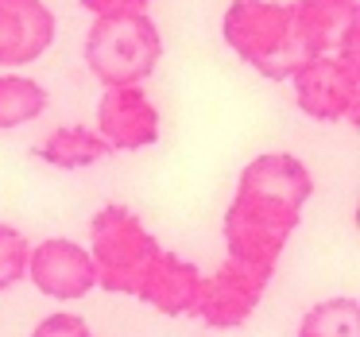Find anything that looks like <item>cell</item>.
<instances>
[{
    "label": "cell",
    "mask_w": 360,
    "mask_h": 337,
    "mask_svg": "<svg viewBox=\"0 0 360 337\" xmlns=\"http://www.w3.org/2000/svg\"><path fill=\"white\" fill-rule=\"evenodd\" d=\"M298 225H302L298 205L275 202V198L252 194V190H233V202H229L225 221H221V236H225L229 252L225 260L275 275Z\"/></svg>",
    "instance_id": "277c9868"
},
{
    "label": "cell",
    "mask_w": 360,
    "mask_h": 337,
    "mask_svg": "<svg viewBox=\"0 0 360 337\" xmlns=\"http://www.w3.org/2000/svg\"><path fill=\"white\" fill-rule=\"evenodd\" d=\"M89 74L105 89L143 86L163 58V32L148 12L136 16H94L82 47Z\"/></svg>",
    "instance_id": "7a4b0ae2"
},
{
    "label": "cell",
    "mask_w": 360,
    "mask_h": 337,
    "mask_svg": "<svg viewBox=\"0 0 360 337\" xmlns=\"http://www.w3.org/2000/svg\"><path fill=\"white\" fill-rule=\"evenodd\" d=\"M236 190H252V194H264V198H275V202L306 210V202L314 198V174L290 151H264L240 171Z\"/></svg>",
    "instance_id": "7c38bea8"
},
{
    "label": "cell",
    "mask_w": 360,
    "mask_h": 337,
    "mask_svg": "<svg viewBox=\"0 0 360 337\" xmlns=\"http://www.w3.org/2000/svg\"><path fill=\"white\" fill-rule=\"evenodd\" d=\"M221 39L240 63L271 82H287L302 63L290 27V4L279 0H233L221 16Z\"/></svg>",
    "instance_id": "3957f363"
},
{
    "label": "cell",
    "mask_w": 360,
    "mask_h": 337,
    "mask_svg": "<svg viewBox=\"0 0 360 337\" xmlns=\"http://www.w3.org/2000/svg\"><path fill=\"white\" fill-rule=\"evenodd\" d=\"M159 256H163V244L151 236V229L140 221L136 210L109 202L89 217V260H94L101 291L136 298L148 267Z\"/></svg>",
    "instance_id": "6da1fadb"
},
{
    "label": "cell",
    "mask_w": 360,
    "mask_h": 337,
    "mask_svg": "<svg viewBox=\"0 0 360 337\" xmlns=\"http://www.w3.org/2000/svg\"><path fill=\"white\" fill-rule=\"evenodd\" d=\"M295 105L318 125L356 120L360 105V63L356 58H306L290 74Z\"/></svg>",
    "instance_id": "5b68a950"
},
{
    "label": "cell",
    "mask_w": 360,
    "mask_h": 337,
    "mask_svg": "<svg viewBox=\"0 0 360 337\" xmlns=\"http://www.w3.org/2000/svg\"><path fill=\"white\" fill-rule=\"evenodd\" d=\"M27 279L39 295L58 298V303H78L89 291H97V272L89 248L70 236H51V241L32 244L27 256Z\"/></svg>",
    "instance_id": "ba28073f"
},
{
    "label": "cell",
    "mask_w": 360,
    "mask_h": 337,
    "mask_svg": "<svg viewBox=\"0 0 360 337\" xmlns=\"http://www.w3.org/2000/svg\"><path fill=\"white\" fill-rule=\"evenodd\" d=\"M32 337H94V329H89V322L78 318V314L55 310V314H47V318L35 322Z\"/></svg>",
    "instance_id": "e0dca14e"
},
{
    "label": "cell",
    "mask_w": 360,
    "mask_h": 337,
    "mask_svg": "<svg viewBox=\"0 0 360 337\" xmlns=\"http://www.w3.org/2000/svg\"><path fill=\"white\" fill-rule=\"evenodd\" d=\"M356 0H295L290 27L306 58H356Z\"/></svg>",
    "instance_id": "52a82bcc"
},
{
    "label": "cell",
    "mask_w": 360,
    "mask_h": 337,
    "mask_svg": "<svg viewBox=\"0 0 360 337\" xmlns=\"http://www.w3.org/2000/svg\"><path fill=\"white\" fill-rule=\"evenodd\" d=\"M82 8L94 16H136L151 8V0H82Z\"/></svg>",
    "instance_id": "ac0fdd59"
},
{
    "label": "cell",
    "mask_w": 360,
    "mask_h": 337,
    "mask_svg": "<svg viewBox=\"0 0 360 337\" xmlns=\"http://www.w3.org/2000/svg\"><path fill=\"white\" fill-rule=\"evenodd\" d=\"M198 287H202V267L194 260H182L179 252L163 248V256L148 267L136 298L167 318H194Z\"/></svg>",
    "instance_id": "8fae6325"
},
{
    "label": "cell",
    "mask_w": 360,
    "mask_h": 337,
    "mask_svg": "<svg viewBox=\"0 0 360 337\" xmlns=\"http://www.w3.org/2000/svg\"><path fill=\"white\" fill-rule=\"evenodd\" d=\"M35 155L58 171H86V167H97L101 159H109L112 151L89 125H66L47 132V140L35 148Z\"/></svg>",
    "instance_id": "4fadbf2b"
},
{
    "label": "cell",
    "mask_w": 360,
    "mask_h": 337,
    "mask_svg": "<svg viewBox=\"0 0 360 337\" xmlns=\"http://www.w3.org/2000/svg\"><path fill=\"white\" fill-rule=\"evenodd\" d=\"M58 16L47 0H0V70L32 66L51 51Z\"/></svg>",
    "instance_id": "30bf717a"
},
{
    "label": "cell",
    "mask_w": 360,
    "mask_h": 337,
    "mask_svg": "<svg viewBox=\"0 0 360 337\" xmlns=\"http://www.w3.org/2000/svg\"><path fill=\"white\" fill-rule=\"evenodd\" d=\"M94 132L109 144V151H143L159 140V109L143 86H112L97 101Z\"/></svg>",
    "instance_id": "9c48e42d"
},
{
    "label": "cell",
    "mask_w": 360,
    "mask_h": 337,
    "mask_svg": "<svg viewBox=\"0 0 360 337\" xmlns=\"http://www.w3.org/2000/svg\"><path fill=\"white\" fill-rule=\"evenodd\" d=\"M51 105V94L27 74H0V132L39 120Z\"/></svg>",
    "instance_id": "5bb4252c"
},
{
    "label": "cell",
    "mask_w": 360,
    "mask_h": 337,
    "mask_svg": "<svg viewBox=\"0 0 360 337\" xmlns=\"http://www.w3.org/2000/svg\"><path fill=\"white\" fill-rule=\"evenodd\" d=\"M271 283V275L244 267L236 260H225L213 275H202L194 303V318L210 329H236L256 314V306L264 303V291Z\"/></svg>",
    "instance_id": "8992f818"
},
{
    "label": "cell",
    "mask_w": 360,
    "mask_h": 337,
    "mask_svg": "<svg viewBox=\"0 0 360 337\" xmlns=\"http://www.w3.org/2000/svg\"><path fill=\"white\" fill-rule=\"evenodd\" d=\"M295 337H360V306L352 295H333L302 314Z\"/></svg>",
    "instance_id": "9a60e30c"
},
{
    "label": "cell",
    "mask_w": 360,
    "mask_h": 337,
    "mask_svg": "<svg viewBox=\"0 0 360 337\" xmlns=\"http://www.w3.org/2000/svg\"><path fill=\"white\" fill-rule=\"evenodd\" d=\"M27 256H32V241L16 225L0 221V291L27 279Z\"/></svg>",
    "instance_id": "2e32d148"
}]
</instances>
